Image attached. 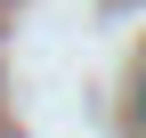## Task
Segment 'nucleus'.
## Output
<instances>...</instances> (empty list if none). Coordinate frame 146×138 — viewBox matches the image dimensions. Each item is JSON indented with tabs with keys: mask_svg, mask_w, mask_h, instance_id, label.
Masks as SVG:
<instances>
[{
	"mask_svg": "<svg viewBox=\"0 0 146 138\" xmlns=\"http://www.w3.org/2000/svg\"><path fill=\"white\" fill-rule=\"evenodd\" d=\"M138 122H146V90H138Z\"/></svg>",
	"mask_w": 146,
	"mask_h": 138,
	"instance_id": "f257e3e1",
	"label": "nucleus"
}]
</instances>
